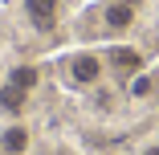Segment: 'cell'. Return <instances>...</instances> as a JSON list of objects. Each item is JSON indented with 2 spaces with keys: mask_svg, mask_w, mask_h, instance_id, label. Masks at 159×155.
<instances>
[{
  "mask_svg": "<svg viewBox=\"0 0 159 155\" xmlns=\"http://www.w3.org/2000/svg\"><path fill=\"white\" fill-rule=\"evenodd\" d=\"M106 74H110V70H106L102 49H74V53L66 57V66H61V78H66L74 90H94V86H102Z\"/></svg>",
  "mask_w": 159,
  "mask_h": 155,
  "instance_id": "1",
  "label": "cell"
},
{
  "mask_svg": "<svg viewBox=\"0 0 159 155\" xmlns=\"http://www.w3.org/2000/svg\"><path fill=\"white\" fill-rule=\"evenodd\" d=\"M102 57H106V70H110V74H118L122 82H131L135 74H143V70H147V57H143L135 45H106V49H102Z\"/></svg>",
  "mask_w": 159,
  "mask_h": 155,
  "instance_id": "2",
  "label": "cell"
},
{
  "mask_svg": "<svg viewBox=\"0 0 159 155\" xmlns=\"http://www.w3.org/2000/svg\"><path fill=\"white\" fill-rule=\"evenodd\" d=\"M139 155H159V139H155V143H147V147H143Z\"/></svg>",
  "mask_w": 159,
  "mask_h": 155,
  "instance_id": "9",
  "label": "cell"
},
{
  "mask_svg": "<svg viewBox=\"0 0 159 155\" xmlns=\"http://www.w3.org/2000/svg\"><path fill=\"white\" fill-rule=\"evenodd\" d=\"M155 82H159V74H155Z\"/></svg>",
  "mask_w": 159,
  "mask_h": 155,
  "instance_id": "10",
  "label": "cell"
},
{
  "mask_svg": "<svg viewBox=\"0 0 159 155\" xmlns=\"http://www.w3.org/2000/svg\"><path fill=\"white\" fill-rule=\"evenodd\" d=\"M25 106H29V94L20 86H12V82H0V114H8V118H20L25 114Z\"/></svg>",
  "mask_w": 159,
  "mask_h": 155,
  "instance_id": "6",
  "label": "cell"
},
{
  "mask_svg": "<svg viewBox=\"0 0 159 155\" xmlns=\"http://www.w3.org/2000/svg\"><path fill=\"white\" fill-rule=\"evenodd\" d=\"M25 21L37 33H53L61 21V0H25Z\"/></svg>",
  "mask_w": 159,
  "mask_h": 155,
  "instance_id": "4",
  "label": "cell"
},
{
  "mask_svg": "<svg viewBox=\"0 0 159 155\" xmlns=\"http://www.w3.org/2000/svg\"><path fill=\"white\" fill-rule=\"evenodd\" d=\"M4 82H12V86H20L25 94H33V90H37V82H41V70H37V66H12Z\"/></svg>",
  "mask_w": 159,
  "mask_h": 155,
  "instance_id": "7",
  "label": "cell"
},
{
  "mask_svg": "<svg viewBox=\"0 0 159 155\" xmlns=\"http://www.w3.org/2000/svg\"><path fill=\"white\" fill-rule=\"evenodd\" d=\"M29 147H33V131L25 122L0 127V155H29Z\"/></svg>",
  "mask_w": 159,
  "mask_h": 155,
  "instance_id": "5",
  "label": "cell"
},
{
  "mask_svg": "<svg viewBox=\"0 0 159 155\" xmlns=\"http://www.w3.org/2000/svg\"><path fill=\"white\" fill-rule=\"evenodd\" d=\"M151 90H155V78H151L147 70H143V74H135L131 82H126V94H131V98H147Z\"/></svg>",
  "mask_w": 159,
  "mask_h": 155,
  "instance_id": "8",
  "label": "cell"
},
{
  "mask_svg": "<svg viewBox=\"0 0 159 155\" xmlns=\"http://www.w3.org/2000/svg\"><path fill=\"white\" fill-rule=\"evenodd\" d=\"M135 21H139V8L131 0H106L102 4V29L106 33H131Z\"/></svg>",
  "mask_w": 159,
  "mask_h": 155,
  "instance_id": "3",
  "label": "cell"
}]
</instances>
